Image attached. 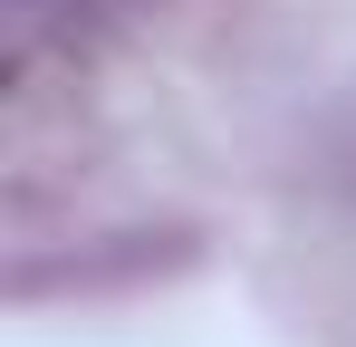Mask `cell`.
<instances>
[{
    "instance_id": "6da1fadb",
    "label": "cell",
    "mask_w": 356,
    "mask_h": 347,
    "mask_svg": "<svg viewBox=\"0 0 356 347\" xmlns=\"http://www.w3.org/2000/svg\"><path fill=\"white\" fill-rule=\"evenodd\" d=\"M0 10H10V68H29V58L49 49V39H67L97 0H0Z\"/></svg>"
}]
</instances>
